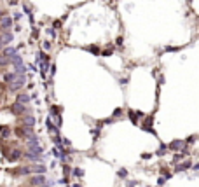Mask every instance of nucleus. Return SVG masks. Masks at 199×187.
<instances>
[{
    "label": "nucleus",
    "mask_w": 199,
    "mask_h": 187,
    "mask_svg": "<svg viewBox=\"0 0 199 187\" xmlns=\"http://www.w3.org/2000/svg\"><path fill=\"white\" fill-rule=\"evenodd\" d=\"M23 86H25V75H19V74H18V77L9 84V89H11V91H19Z\"/></svg>",
    "instance_id": "obj_1"
},
{
    "label": "nucleus",
    "mask_w": 199,
    "mask_h": 187,
    "mask_svg": "<svg viewBox=\"0 0 199 187\" xmlns=\"http://www.w3.org/2000/svg\"><path fill=\"white\" fill-rule=\"evenodd\" d=\"M12 38H14V37H12L11 32H2V33H0V47H4V45L11 44Z\"/></svg>",
    "instance_id": "obj_2"
},
{
    "label": "nucleus",
    "mask_w": 199,
    "mask_h": 187,
    "mask_svg": "<svg viewBox=\"0 0 199 187\" xmlns=\"http://www.w3.org/2000/svg\"><path fill=\"white\" fill-rule=\"evenodd\" d=\"M12 18L11 16H2V18H0V28H2V30H11V26H12Z\"/></svg>",
    "instance_id": "obj_3"
},
{
    "label": "nucleus",
    "mask_w": 199,
    "mask_h": 187,
    "mask_svg": "<svg viewBox=\"0 0 199 187\" xmlns=\"http://www.w3.org/2000/svg\"><path fill=\"white\" fill-rule=\"evenodd\" d=\"M11 110L14 112V114H25V112H28V109L23 105V103H12V107H11Z\"/></svg>",
    "instance_id": "obj_4"
},
{
    "label": "nucleus",
    "mask_w": 199,
    "mask_h": 187,
    "mask_svg": "<svg viewBox=\"0 0 199 187\" xmlns=\"http://www.w3.org/2000/svg\"><path fill=\"white\" fill-rule=\"evenodd\" d=\"M16 131H18V135H19V136H28V138H32V136H33V129H32V128H28V126H25V128H18Z\"/></svg>",
    "instance_id": "obj_5"
},
{
    "label": "nucleus",
    "mask_w": 199,
    "mask_h": 187,
    "mask_svg": "<svg viewBox=\"0 0 199 187\" xmlns=\"http://www.w3.org/2000/svg\"><path fill=\"white\" fill-rule=\"evenodd\" d=\"M18 54V47H12V45H7V47H4V56H7L9 60L12 58V56H16Z\"/></svg>",
    "instance_id": "obj_6"
},
{
    "label": "nucleus",
    "mask_w": 199,
    "mask_h": 187,
    "mask_svg": "<svg viewBox=\"0 0 199 187\" xmlns=\"http://www.w3.org/2000/svg\"><path fill=\"white\" fill-rule=\"evenodd\" d=\"M30 182H32L35 187H40V185H44V184H45V178H44L42 175H37V177H33Z\"/></svg>",
    "instance_id": "obj_7"
},
{
    "label": "nucleus",
    "mask_w": 199,
    "mask_h": 187,
    "mask_svg": "<svg viewBox=\"0 0 199 187\" xmlns=\"http://www.w3.org/2000/svg\"><path fill=\"white\" fill-rule=\"evenodd\" d=\"M169 147H171L173 151H180V149H183V147H185V142H182V140H175V142H173Z\"/></svg>",
    "instance_id": "obj_8"
},
{
    "label": "nucleus",
    "mask_w": 199,
    "mask_h": 187,
    "mask_svg": "<svg viewBox=\"0 0 199 187\" xmlns=\"http://www.w3.org/2000/svg\"><path fill=\"white\" fill-rule=\"evenodd\" d=\"M11 63H12V65H14V68H16V67H19V65H23V58H21L19 54H16V56H12V58H11Z\"/></svg>",
    "instance_id": "obj_9"
},
{
    "label": "nucleus",
    "mask_w": 199,
    "mask_h": 187,
    "mask_svg": "<svg viewBox=\"0 0 199 187\" xmlns=\"http://www.w3.org/2000/svg\"><path fill=\"white\" fill-rule=\"evenodd\" d=\"M23 122H25V126L32 128V126L35 124V119H33V116H25V117H23Z\"/></svg>",
    "instance_id": "obj_10"
},
{
    "label": "nucleus",
    "mask_w": 199,
    "mask_h": 187,
    "mask_svg": "<svg viewBox=\"0 0 199 187\" xmlns=\"http://www.w3.org/2000/svg\"><path fill=\"white\" fill-rule=\"evenodd\" d=\"M30 171H35V173H40V175H42V173L45 171V166H44V164H35V166L30 168Z\"/></svg>",
    "instance_id": "obj_11"
},
{
    "label": "nucleus",
    "mask_w": 199,
    "mask_h": 187,
    "mask_svg": "<svg viewBox=\"0 0 199 187\" xmlns=\"http://www.w3.org/2000/svg\"><path fill=\"white\" fill-rule=\"evenodd\" d=\"M28 102H30V96H28V95H19V96H18V103H23V105H26Z\"/></svg>",
    "instance_id": "obj_12"
},
{
    "label": "nucleus",
    "mask_w": 199,
    "mask_h": 187,
    "mask_svg": "<svg viewBox=\"0 0 199 187\" xmlns=\"http://www.w3.org/2000/svg\"><path fill=\"white\" fill-rule=\"evenodd\" d=\"M7 157H9L11 161H16V159H19V157H21V152H19V151H12Z\"/></svg>",
    "instance_id": "obj_13"
},
{
    "label": "nucleus",
    "mask_w": 199,
    "mask_h": 187,
    "mask_svg": "<svg viewBox=\"0 0 199 187\" xmlns=\"http://www.w3.org/2000/svg\"><path fill=\"white\" fill-rule=\"evenodd\" d=\"M86 51H89V53H93V54H100V47H98V45H87Z\"/></svg>",
    "instance_id": "obj_14"
},
{
    "label": "nucleus",
    "mask_w": 199,
    "mask_h": 187,
    "mask_svg": "<svg viewBox=\"0 0 199 187\" xmlns=\"http://www.w3.org/2000/svg\"><path fill=\"white\" fill-rule=\"evenodd\" d=\"M9 61H11V60H9L7 56H4V54H2V56H0V67H5V65H7Z\"/></svg>",
    "instance_id": "obj_15"
},
{
    "label": "nucleus",
    "mask_w": 199,
    "mask_h": 187,
    "mask_svg": "<svg viewBox=\"0 0 199 187\" xmlns=\"http://www.w3.org/2000/svg\"><path fill=\"white\" fill-rule=\"evenodd\" d=\"M42 47H44V51L47 53V51H51V47H53V44H51V42H49V40H45V42L42 44Z\"/></svg>",
    "instance_id": "obj_16"
},
{
    "label": "nucleus",
    "mask_w": 199,
    "mask_h": 187,
    "mask_svg": "<svg viewBox=\"0 0 199 187\" xmlns=\"http://www.w3.org/2000/svg\"><path fill=\"white\" fill-rule=\"evenodd\" d=\"M23 11L28 14V18L32 16V9H30V6H28V4H23Z\"/></svg>",
    "instance_id": "obj_17"
},
{
    "label": "nucleus",
    "mask_w": 199,
    "mask_h": 187,
    "mask_svg": "<svg viewBox=\"0 0 199 187\" xmlns=\"http://www.w3.org/2000/svg\"><path fill=\"white\" fill-rule=\"evenodd\" d=\"M47 35H49V37H53V38H54V37H56V32H54L53 28H49V30H47Z\"/></svg>",
    "instance_id": "obj_18"
},
{
    "label": "nucleus",
    "mask_w": 199,
    "mask_h": 187,
    "mask_svg": "<svg viewBox=\"0 0 199 187\" xmlns=\"http://www.w3.org/2000/svg\"><path fill=\"white\" fill-rule=\"evenodd\" d=\"M12 16H14V18H12L14 21H19V19H21V14H19V12H16V14H12Z\"/></svg>",
    "instance_id": "obj_19"
},
{
    "label": "nucleus",
    "mask_w": 199,
    "mask_h": 187,
    "mask_svg": "<svg viewBox=\"0 0 199 187\" xmlns=\"http://www.w3.org/2000/svg\"><path fill=\"white\" fill-rule=\"evenodd\" d=\"M2 16H5V14H4V11H2V9H0V18H2Z\"/></svg>",
    "instance_id": "obj_20"
},
{
    "label": "nucleus",
    "mask_w": 199,
    "mask_h": 187,
    "mask_svg": "<svg viewBox=\"0 0 199 187\" xmlns=\"http://www.w3.org/2000/svg\"><path fill=\"white\" fill-rule=\"evenodd\" d=\"M40 187H45V185H40Z\"/></svg>",
    "instance_id": "obj_21"
}]
</instances>
